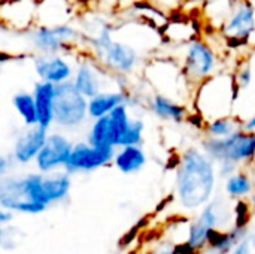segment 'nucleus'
<instances>
[{"mask_svg": "<svg viewBox=\"0 0 255 254\" xmlns=\"http://www.w3.org/2000/svg\"><path fill=\"white\" fill-rule=\"evenodd\" d=\"M217 186L214 160L202 150L188 148L176 171L175 190L182 208L194 211L205 208Z\"/></svg>", "mask_w": 255, "mask_h": 254, "instance_id": "f257e3e1", "label": "nucleus"}, {"mask_svg": "<svg viewBox=\"0 0 255 254\" xmlns=\"http://www.w3.org/2000/svg\"><path fill=\"white\" fill-rule=\"evenodd\" d=\"M114 31L115 28L111 22H102L97 27V33L90 39L94 60L103 69L118 76L128 75L139 63V52L133 45L115 40Z\"/></svg>", "mask_w": 255, "mask_h": 254, "instance_id": "f03ea898", "label": "nucleus"}, {"mask_svg": "<svg viewBox=\"0 0 255 254\" xmlns=\"http://www.w3.org/2000/svg\"><path fill=\"white\" fill-rule=\"evenodd\" d=\"M238 90L233 75L218 73L202 82L197 93V106L202 117L208 118V123L217 118L230 117Z\"/></svg>", "mask_w": 255, "mask_h": 254, "instance_id": "7ed1b4c3", "label": "nucleus"}, {"mask_svg": "<svg viewBox=\"0 0 255 254\" xmlns=\"http://www.w3.org/2000/svg\"><path fill=\"white\" fill-rule=\"evenodd\" d=\"M203 151L217 163H244L255 156V133L241 129L223 139L208 138L203 141Z\"/></svg>", "mask_w": 255, "mask_h": 254, "instance_id": "20e7f679", "label": "nucleus"}, {"mask_svg": "<svg viewBox=\"0 0 255 254\" xmlns=\"http://www.w3.org/2000/svg\"><path fill=\"white\" fill-rule=\"evenodd\" d=\"M25 36L33 49L42 55L61 54L82 37L81 31L70 24H61L55 27L36 24L25 31Z\"/></svg>", "mask_w": 255, "mask_h": 254, "instance_id": "39448f33", "label": "nucleus"}, {"mask_svg": "<svg viewBox=\"0 0 255 254\" xmlns=\"http://www.w3.org/2000/svg\"><path fill=\"white\" fill-rule=\"evenodd\" d=\"M88 117V99L72 81L55 87L54 123L63 129H76Z\"/></svg>", "mask_w": 255, "mask_h": 254, "instance_id": "423d86ee", "label": "nucleus"}, {"mask_svg": "<svg viewBox=\"0 0 255 254\" xmlns=\"http://www.w3.org/2000/svg\"><path fill=\"white\" fill-rule=\"evenodd\" d=\"M218 66L214 48L203 39H194L185 45L182 75L194 84H202L212 78Z\"/></svg>", "mask_w": 255, "mask_h": 254, "instance_id": "0eeeda50", "label": "nucleus"}, {"mask_svg": "<svg viewBox=\"0 0 255 254\" xmlns=\"http://www.w3.org/2000/svg\"><path fill=\"white\" fill-rule=\"evenodd\" d=\"M227 42L244 45L255 36V4L251 0H235V4L220 27Z\"/></svg>", "mask_w": 255, "mask_h": 254, "instance_id": "6e6552de", "label": "nucleus"}, {"mask_svg": "<svg viewBox=\"0 0 255 254\" xmlns=\"http://www.w3.org/2000/svg\"><path fill=\"white\" fill-rule=\"evenodd\" d=\"M117 148L114 147H93L88 142H78L73 145L69 162L64 168L67 174L93 172L111 162H114Z\"/></svg>", "mask_w": 255, "mask_h": 254, "instance_id": "1a4fd4ad", "label": "nucleus"}, {"mask_svg": "<svg viewBox=\"0 0 255 254\" xmlns=\"http://www.w3.org/2000/svg\"><path fill=\"white\" fill-rule=\"evenodd\" d=\"M72 150V142L63 133L51 132L48 135L46 144L34 160L37 171L40 174H52L60 168H66Z\"/></svg>", "mask_w": 255, "mask_h": 254, "instance_id": "9d476101", "label": "nucleus"}, {"mask_svg": "<svg viewBox=\"0 0 255 254\" xmlns=\"http://www.w3.org/2000/svg\"><path fill=\"white\" fill-rule=\"evenodd\" d=\"M33 67L40 81L60 85L73 79L75 69L61 54L42 55L36 54L33 57Z\"/></svg>", "mask_w": 255, "mask_h": 254, "instance_id": "9b49d317", "label": "nucleus"}, {"mask_svg": "<svg viewBox=\"0 0 255 254\" xmlns=\"http://www.w3.org/2000/svg\"><path fill=\"white\" fill-rule=\"evenodd\" d=\"M106 76V69H103L96 60L84 58L78 63L72 82L78 91L88 100L103 93V78Z\"/></svg>", "mask_w": 255, "mask_h": 254, "instance_id": "f8f14e48", "label": "nucleus"}, {"mask_svg": "<svg viewBox=\"0 0 255 254\" xmlns=\"http://www.w3.org/2000/svg\"><path fill=\"white\" fill-rule=\"evenodd\" d=\"M48 130L40 126L27 127L15 141L12 150V159L16 163L27 165L34 162L48 139Z\"/></svg>", "mask_w": 255, "mask_h": 254, "instance_id": "ddd939ff", "label": "nucleus"}, {"mask_svg": "<svg viewBox=\"0 0 255 254\" xmlns=\"http://www.w3.org/2000/svg\"><path fill=\"white\" fill-rule=\"evenodd\" d=\"M55 87L54 84L37 81L33 87V96L37 109L39 126L49 130L54 124V106H55Z\"/></svg>", "mask_w": 255, "mask_h": 254, "instance_id": "4468645a", "label": "nucleus"}, {"mask_svg": "<svg viewBox=\"0 0 255 254\" xmlns=\"http://www.w3.org/2000/svg\"><path fill=\"white\" fill-rule=\"evenodd\" d=\"M127 100H128V97L124 90L103 91L88 100V117L93 120L108 117L118 106L127 105Z\"/></svg>", "mask_w": 255, "mask_h": 254, "instance_id": "2eb2a0df", "label": "nucleus"}, {"mask_svg": "<svg viewBox=\"0 0 255 254\" xmlns=\"http://www.w3.org/2000/svg\"><path fill=\"white\" fill-rule=\"evenodd\" d=\"M247 229L233 228L230 231L215 229L209 234L208 249L214 254H232L235 249L245 241Z\"/></svg>", "mask_w": 255, "mask_h": 254, "instance_id": "dca6fc26", "label": "nucleus"}, {"mask_svg": "<svg viewBox=\"0 0 255 254\" xmlns=\"http://www.w3.org/2000/svg\"><path fill=\"white\" fill-rule=\"evenodd\" d=\"M114 165L123 174H136L146 165V154L142 147L118 148L114 157Z\"/></svg>", "mask_w": 255, "mask_h": 254, "instance_id": "f3484780", "label": "nucleus"}, {"mask_svg": "<svg viewBox=\"0 0 255 254\" xmlns=\"http://www.w3.org/2000/svg\"><path fill=\"white\" fill-rule=\"evenodd\" d=\"M70 187H72L70 174H67L66 171L45 174L43 189H45V195H46L49 205L55 202H63L64 199H67L70 193Z\"/></svg>", "mask_w": 255, "mask_h": 254, "instance_id": "a211bd4d", "label": "nucleus"}, {"mask_svg": "<svg viewBox=\"0 0 255 254\" xmlns=\"http://www.w3.org/2000/svg\"><path fill=\"white\" fill-rule=\"evenodd\" d=\"M149 109L161 120L173 121V123H182L187 117L185 106L176 103L169 96L155 94L149 102Z\"/></svg>", "mask_w": 255, "mask_h": 254, "instance_id": "6ab92c4d", "label": "nucleus"}, {"mask_svg": "<svg viewBox=\"0 0 255 254\" xmlns=\"http://www.w3.org/2000/svg\"><path fill=\"white\" fill-rule=\"evenodd\" d=\"M12 105H13L16 114L21 117V120H22V123H24L25 127L39 126L37 109H36V102H34L33 93L19 91V93L13 94Z\"/></svg>", "mask_w": 255, "mask_h": 254, "instance_id": "aec40b11", "label": "nucleus"}, {"mask_svg": "<svg viewBox=\"0 0 255 254\" xmlns=\"http://www.w3.org/2000/svg\"><path fill=\"white\" fill-rule=\"evenodd\" d=\"M87 142L91 144L93 147H114V135H112V126H111L109 115L94 120V123L91 124V129L88 132Z\"/></svg>", "mask_w": 255, "mask_h": 254, "instance_id": "412c9836", "label": "nucleus"}, {"mask_svg": "<svg viewBox=\"0 0 255 254\" xmlns=\"http://www.w3.org/2000/svg\"><path fill=\"white\" fill-rule=\"evenodd\" d=\"M111 126H112V135H114V147L118 150L121 147V142L131 124V118L128 115L127 105H121L117 109H114L109 114Z\"/></svg>", "mask_w": 255, "mask_h": 254, "instance_id": "4be33fe9", "label": "nucleus"}, {"mask_svg": "<svg viewBox=\"0 0 255 254\" xmlns=\"http://www.w3.org/2000/svg\"><path fill=\"white\" fill-rule=\"evenodd\" d=\"M197 220L205 225L208 229L211 231H215V229H220L223 226V223L227 220L226 217V210H224V205L220 202V201H212L209 202L200 213V216L197 217Z\"/></svg>", "mask_w": 255, "mask_h": 254, "instance_id": "5701e85b", "label": "nucleus"}, {"mask_svg": "<svg viewBox=\"0 0 255 254\" xmlns=\"http://www.w3.org/2000/svg\"><path fill=\"white\" fill-rule=\"evenodd\" d=\"M241 123L233 120L232 117H223V118H217L208 123L206 126V133L209 135V138L214 139H223L227 138L233 133H236L238 130H241Z\"/></svg>", "mask_w": 255, "mask_h": 254, "instance_id": "b1692460", "label": "nucleus"}, {"mask_svg": "<svg viewBox=\"0 0 255 254\" xmlns=\"http://www.w3.org/2000/svg\"><path fill=\"white\" fill-rule=\"evenodd\" d=\"M253 189H254V184L251 178L245 174H235L226 181V193L235 199H242L251 195Z\"/></svg>", "mask_w": 255, "mask_h": 254, "instance_id": "393cba45", "label": "nucleus"}, {"mask_svg": "<svg viewBox=\"0 0 255 254\" xmlns=\"http://www.w3.org/2000/svg\"><path fill=\"white\" fill-rule=\"evenodd\" d=\"M212 231L208 229L205 225H202L197 219L190 225L188 228V237H187V243L193 250L199 252V250H203L208 247V243H209V234Z\"/></svg>", "mask_w": 255, "mask_h": 254, "instance_id": "a878e982", "label": "nucleus"}, {"mask_svg": "<svg viewBox=\"0 0 255 254\" xmlns=\"http://www.w3.org/2000/svg\"><path fill=\"white\" fill-rule=\"evenodd\" d=\"M143 130H145V124L142 120H131V124L121 142L120 148L124 147H140V142L143 141Z\"/></svg>", "mask_w": 255, "mask_h": 254, "instance_id": "bb28decb", "label": "nucleus"}, {"mask_svg": "<svg viewBox=\"0 0 255 254\" xmlns=\"http://www.w3.org/2000/svg\"><path fill=\"white\" fill-rule=\"evenodd\" d=\"M233 76H235V82H236L239 90L241 88H248L251 85V82H253V67H251V64L241 66Z\"/></svg>", "mask_w": 255, "mask_h": 254, "instance_id": "cd10ccee", "label": "nucleus"}, {"mask_svg": "<svg viewBox=\"0 0 255 254\" xmlns=\"http://www.w3.org/2000/svg\"><path fill=\"white\" fill-rule=\"evenodd\" d=\"M248 220H250V207L244 201H239L238 205H236V222H235V228L247 229Z\"/></svg>", "mask_w": 255, "mask_h": 254, "instance_id": "c85d7f7f", "label": "nucleus"}, {"mask_svg": "<svg viewBox=\"0 0 255 254\" xmlns=\"http://www.w3.org/2000/svg\"><path fill=\"white\" fill-rule=\"evenodd\" d=\"M149 254H176V246L166 241V243H161L160 246H157Z\"/></svg>", "mask_w": 255, "mask_h": 254, "instance_id": "c756f323", "label": "nucleus"}, {"mask_svg": "<svg viewBox=\"0 0 255 254\" xmlns=\"http://www.w3.org/2000/svg\"><path fill=\"white\" fill-rule=\"evenodd\" d=\"M241 129L247 133H255V114L253 117H250L248 120H245L241 126Z\"/></svg>", "mask_w": 255, "mask_h": 254, "instance_id": "7c9ffc66", "label": "nucleus"}, {"mask_svg": "<svg viewBox=\"0 0 255 254\" xmlns=\"http://www.w3.org/2000/svg\"><path fill=\"white\" fill-rule=\"evenodd\" d=\"M12 220H13V213L12 211H7V210H1L0 211V225L1 226H6Z\"/></svg>", "mask_w": 255, "mask_h": 254, "instance_id": "2f4dec72", "label": "nucleus"}, {"mask_svg": "<svg viewBox=\"0 0 255 254\" xmlns=\"http://www.w3.org/2000/svg\"><path fill=\"white\" fill-rule=\"evenodd\" d=\"M232 254H253L251 253V246H250V243H248V241H244L242 244H239V246L235 249V252Z\"/></svg>", "mask_w": 255, "mask_h": 254, "instance_id": "473e14b6", "label": "nucleus"}, {"mask_svg": "<svg viewBox=\"0 0 255 254\" xmlns=\"http://www.w3.org/2000/svg\"><path fill=\"white\" fill-rule=\"evenodd\" d=\"M7 171H9V163H7V157H0V177L1 178H4L6 177V174H7Z\"/></svg>", "mask_w": 255, "mask_h": 254, "instance_id": "72a5a7b5", "label": "nucleus"}, {"mask_svg": "<svg viewBox=\"0 0 255 254\" xmlns=\"http://www.w3.org/2000/svg\"><path fill=\"white\" fill-rule=\"evenodd\" d=\"M197 1L203 3V6H205V4H208V3H211V1H214V0H197Z\"/></svg>", "mask_w": 255, "mask_h": 254, "instance_id": "f704fd0d", "label": "nucleus"}, {"mask_svg": "<svg viewBox=\"0 0 255 254\" xmlns=\"http://www.w3.org/2000/svg\"><path fill=\"white\" fill-rule=\"evenodd\" d=\"M253 204H254V205H255V192H254V193H253Z\"/></svg>", "mask_w": 255, "mask_h": 254, "instance_id": "c9c22d12", "label": "nucleus"}, {"mask_svg": "<svg viewBox=\"0 0 255 254\" xmlns=\"http://www.w3.org/2000/svg\"><path fill=\"white\" fill-rule=\"evenodd\" d=\"M253 246L255 247V235H254V238H253Z\"/></svg>", "mask_w": 255, "mask_h": 254, "instance_id": "e433bc0d", "label": "nucleus"}]
</instances>
